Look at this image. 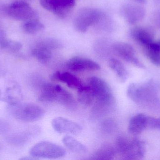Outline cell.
I'll list each match as a JSON object with an SVG mask.
<instances>
[{"mask_svg":"<svg viewBox=\"0 0 160 160\" xmlns=\"http://www.w3.org/2000/svg\"><path fill=\"white\" fill-rule=\"evenodd\" d=\"M96 101L97 110H105L112 106L115 100L110 85L104 80L97 77H91L88 81Z\"/></svg>","mask_w":160,"mask_h":160,"instance_id":"1","label":"cell"},{"mask_svg":"<svg viewBox=\"0 0 160 160\" xmlns=\"http://www.w3.org/2000/svg\"><path fill=\"white\" fill-rule=\"evenodd\" d=\"M38 101L44 102H56L64 105L74 101L73 96L59 85L45 83L42 85Z\"/></svg>","mask_w":160,"mask_h":160,"instance_id":"2","label":"cell"},{"mask_svg":"<svg viewBox=\"0 0 160 160\" xmlns=\"http://www.w3.org/2000/svg\"><path fill=\"white\" fill-rule=\"evenodd\" d=\"M118 151L127 159H141L144 157V143L138 139L132 140L124 136L119 137L116 141Z\"/></svg>","mask_w":160,"mask_h":160,"instance_id":"3","label":"cell"},{"mask_svg":"<svg viewBox=\"0 0 160 160\" xmlns=\"http://www.w3.org/2000/svg\"><path fill=\"white\" fill-rule=\"evenodd\" d=\"M12 116L21 121L33 122L41 119L45 111L41 107L33 103H21L9 105Z\"/></svg>","mask_w":160,"mask_h":160,"instance_id":"4","label":"cell"},{"mask_svg":"<svg viewBox=\"0 0 160 160\" xmlns=\"http://www.w3.org/2000/svg\"><path fill=\"white\" fill-rule=\"evenodd\" d=\"M35 159H56L65 155L66 150L59 145L49 142H41L35 145L30 151Z\"/></svg>","mask_w":160,"mask_h":160,"instance_id":"5","label":"cell"},{"mask_svg":"<svg viewBox=\"0 0 160 160\" xmlns=\"http://www.w3.org/2000/svg\"><path fill=\"white\" fill-rule=\"evenodd\" d=\"M103 17V13L97 8H83L76 15L74 26L78 32L85 33L90 26L98 23Z\"/></svg>","mask_w":160,"mask_h":160,"instance_id":"6","label":"cell"},{"mask_svg":"<svg viewBox=\"0 0 160 160\" xmlns=\"http://www.w3.org/2000/svg\"><path fill=\"white\" fill-rule=\"evenodd\" d=\"M8 15L14 19L26 21L37 18V14L26 2L16 1L10 4L6 9Z\"/></svg>","mask_w":160,"mask_h":160,"instance_id":"7","label":"cell"},{"mask_svg":"<svg viewBox=\"0 0 160 160\" xmlns=\"http://www.w3.org/2000/svg\"><path fill=\"white\" fill-rule=\"evenodd\" d=\"M151 87L146 85H140L136 83L130 85L127 89V95L132 101L137 103H146L149 101L154 100V93Z\"/></svg>","mask_w":160,"mask_h":160,"instance_id":"8","label":"cell"},{"mask_svg":"<svg viewBox=\"0 0 160 160\" xmlns=\"http://www.w3.org/2000/svg\"><path fill=\"white\" fill-rule=\"evenodd\" d=\"M112 48L116 53L126 62L135 66L144 69L145 66L135 56L134 49L128 43L123 42H117L114 43Z\"/></svg>","mask_w":160,"mask_h":160,"instance_id":"9","label":"cell"},{"mask_svg":"<svg viewBox=\"0 0 160 160\" xmlns=\"http://www.w3.org/2000/svg\"><path fill=\"white\" fill-rule=\"evenodd\" d=\"M68 69L74 71L98 70L100 66L97 62L84 57L76 56L68 60L67 63Z\"/></svg>","mask_w":160,"mask_h":160,"instance_id":"10","label":"cell"},{"mask_svg":"<svg viewBox=\"0 0 160 160\" xmlns=\"http://www.w3.org/2000/svg\"><path fill=\"white\" fill-rule=\"evenodd\" d=\"M53 129L59 133L78 134L82 131V127L78 123L62 117H58L52 120Z\"/></svg>","mask_w":160,"mask_h":160,"instance_id":"11","label":"cell"},{"mask_svg":"<svg viewBox=\"0 0 160 160\" xmlns=\"http://www.w3.org/2000/svg\"><path fill=\"white\" fill-rule=\"evenodd\" d=\"M2 94V101L8 103L9 105H15L20 102L22 92L20 87L16 82L11 81L6 85L3 90L0 86Z\"/></svg>","mask_w":160,"mask_h":160,"instance_id":"12","label":"cell"},{"mask_svg":"<svg viewBox=\"0 0 160 160\" xmlns=\"http://www.w3.org/2000/svg\"><path fill=\"white\" fill-rule=\"evenodd\" d=\"M122 14L125 19L131 24L142 20L145 15V9L142 7L135 4H127L122 9Z\"/></svg>","mask_w":160,"mask_h":160,"instance_id":"13","label":"cell"},{"mask_svg":"<svg viewBox=\"0 0 160 160\" xmlns=\"http://www.w3.org/2000/svg\"><path fill=\"white\" fill-rule=\"evenodd\" d=\"M132 37L144 47L154 41V34L151 29L143 27H136L131 30Z\"/></svg>","mask_w":160,"mask_h":160,"instance_id":"14","label":"cell"},{"mask_svg":"<svg viewBox=\"0 0 160 160\" xmlns=\"http://www.w3.org/2000/svg\"><path fill=\"white\" fill-rule=\"evenodd\" d=\"M53 80L60 81L72 89H79L83 84L78 77L68 72L57 71L52 76Z\"/></svg>","mask_w":160,"mask_h":160,"instance_id":"15","label":"cell"},{"mask_svg":"<svg viewBox=\"0 0 160 160\" xmlns=\"http://www.w3.org/2000/svg\"><path fill=\"white\" fill-rule=\"evenodd\" d=\"M147 116L143 113L134 116L130 120L128 130L132 134H139L147 128Z\"/></svg>","mask_w":160,"mask_h":160,"instance_id":"16","label":"cell"},{"mask_svg":"<svg viewBox=\"0 0 160 160\" xmlns=\"http://www.w3.org/2000/svg\"><path fill=\"white\" fill-rule=\"evenodd\" d=\"M38 130L32 128L23 132L10 135L8 138L7 141L11 144L14 145H22L27 142L32 136L34 135Z\"/></svg>","mask_w":160,"mask_h":160,"instance_id":"17","label":"cell"},{"mask_svg":"<svg viewBox=\"0 0 160 160\" xmlns=\"http://www.w3.org/2000/svg\"><path fill=\"white\" fill-rule=\"evenodd\" d=\"M109 65L120 81L124 82L128 80L129 77L128 72L120 61L115 58H111L109 60Z\"/></svg>","mask_w":160,"mask_h":160,"instance_id":"18","label":"cell"},{"mask_svg":"<svg viewBox=\"0 0 160 160\" xmlns=\"http://www.w3.org/2000/svg\"><path fill=\"white\" fill-rule=\"evenodd\" d=\"M64 145L69 150L76 153H85L87 151V148L84 145L76 140L72 136L66 135L62 139Z\"/></svg>","mask_w":160,"mask_h":160,"instance_id":"19","label":"cell"},{"mask_svg":"<svg viewBox=\"0 0 160 160\" xmlns=\"http://www.w3.org/2000/svg\"><path fill=\"white\" fill-rule=\"evenodd\" d=\"M78 99L85 106H90L95 99L94 94L89 85H84L78 89Z\"/></svg>","mask_w":160,"mask_h":160,"instance_id":"20","label":"cell"},{"mask_svg":"<svg viewBox=\"0 0 160 160\" xmlns=\"http://www.w3.org/2000/svg\"><path fill=\"white\" fill-rule=\"evenodd\" d=\"M146 54L151 63L156 66L160 65V48L156 42L144 47Z\"/></svg>","mask_w":160,"mask_h":160,"instance_id":"21","label":"cell"},{"mask_svg":"<svg viewBox=\"0 0 160 160\" xmlns=\"http://www.w3.org/2000/svg\"><path fill=\"white\" fill-rule=\"evenodd\" d=\"M114 148L110 145L103 146L95 152L92 156V159L108 160L112 159L115 155Z\"/></svg>","mask_w":160,"mask_h":160,"instance_id":"22","label":"cell"},{"mask_svg":"<svg viewBox=\"0 0 160 160\" xmlns=\"http://www.w3.org/2000/svg\"><path fill=\"white\" fill-rule=\"evenodd\" d=\"M32 55L40 63L46 64L52 57V51L38 44L32 51Z\"/></svg>","mask_w":160,"mask_h":160,"instance_id":"23","label":"cell"},{"mask_svg":"<svg viewBox=\"0 0 160 160\" xmlns=\"http://www.w3.org/2000/svg\"><path fill=\"white\" fill-rule=\"evenodd\" d=\"M22 30L28 34H35L45 29V25L37 18L26 21L22 25Z\"/></svg>","mask_w":160,"mask_h":160,"instance_id":"24","label":"cell"},{"mask_svg":"<svg viewBox=\"0 0 160 160\" xmlns=\"http://www.w3.org/2000/svg\"><path fill=\"white\" fill-rule=\"evenodd\" d=\"M60 8L56 16L61 18H65L76 4V0H59Z\"/></svg>","mask_w":160,"mask_h":160,"instance_id":"25","label":"cell"},{"mask_svg":"<svg viewBox=\"0 0 160 160\" xmlns=\"http://www.w3.org/2000/svg\"><path fill=\"white\" fill-rule=\"evenodd\" d=\"M0 47L2 49L16 52L22 49V45L18 41L10 40L6 38L0 42Z\"/></svg>","mask_w":160,"mask_h":160,"instance_id":"26","label":"cell"},{"mask_svg":"<svg viewBox=\"0 0 160 160\" xmlns=\"http://www.w3.org/2000/svg\"><path fill=\"white\" fill-rule=\"evenodd\" d=\"M39 3L42 7L55 15L60 8L59 0H39Z\"/></svg>","mask_w":160,"mask_h":160,"instance_id":"27","label":"cell"},{"mask_svg":"<svg viewBox=\"0 0 160 160\" xmlns=\"http://www.w3.org/2000/svg\"><path fill=\"white\" fill-rule=\"evenodd\" d=\"M39 45L49 49L50 50L57 49L61 46L60 43L57 40L54 39H46L39 43Z\"/></svg>","mask_w":160,"mask_h":160,"instance_id":"28","label":"cell"},{"mask_svg":"<svg viewBox=\"0 0 160 160\" xmlns=\"http://www.w3.org/2000/svg\"><path fill=\"white\" fill-rule=\"evenodd\" d=\"M115 123L112 119H107L103 121L102 128L105 133H111L115 128Z\"/></svg>","mask_w":160,"mask_h":160,"instance_id":"29","label":"cell"},{"mask_svg":"<svg viewBox=\"0 0 160 160\" xmlns=\"http://www.w3.org/2000/svg\"><path fill=\"white\" fill-rule=\"evenodd\" d=\"M156 118L151 116H147V129H156Z\"/></svg>","mask_w":160,"mask_h":160,"instance_id":"30","label":"cell"},{"mask_svg":"<svg viewBox=\"0 0 160 160\" xmlns=\"http://www.w3.org/2000/svg\"><path fill=\"white\" fill-rule=\"evenodd\" d=\"M6 39V35L3 30L0 28V42Z\"/></svg>","mask_w":160,"mask_h":160,"instance_id":"31","label":"cell"},{"mask_svg":"<svg viewBox=\"0 0 160 160\" xmlns=\"http://www.w3.org/2000/svg\"><path fill=\"white\" fill-rule=\"evenodd\" d=\"M156 129H158L160 130V117L158 118H156Z\"/></svg>","mask_w":160,"mask_h":160,"instance_id":"32","label":"cell"},{"mask_svg":"<svg viewBox=\"0 0 160 160\" xmlns=\"http://www.w3.org/2000/svg\"><path fill=\"white\" fill-rule=\"evenodd\" d=\"M156 21H157V25L158 26L160 30V12L157 16Z\"/></svg>","mask_w":160,"mask_h":160,"instance_id":"33","label":"cell"},{"mask_svg":"<svg viewBox=\"0 0 160 160\" xmlns=\"http://www.w3.org/2000/svg\"><path fill=\"white\" fill-rule=\"evenodd\" d=\"M134 1H135L136 2H137V3H140L143 4L146 3L147 0H134Z\"/></svg>","mask_w":160,"mask_h":160,"instance_id":"34","label":"cell"}]
</instances>
